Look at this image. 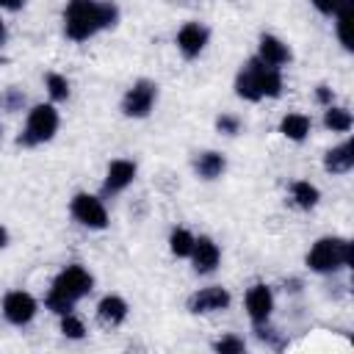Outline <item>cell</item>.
Listing matches in <instances>:
<instances>
[{"label":"cell","mask_w":354,"mask_h":354,"mask_svg":"<svg viewBox=\"0 0 354 354\" xmlns=\"http://www.w3.org/2000/svg\"><path fill=\"white\" fill-rule=\"evenodd\" d=\"M58 130V111L53 105H33L30 113H28V122H25V130L19 136V144L22 147H36V144H44L55 136Z\"/></svg>","instance_id":"277c9868"},{"label":"cell","mask_w":354,"mask_h":354,"mask_svg":"<svg viewBox=\"0 0 354 354\" xmlns=\"http://www.w3.org/2000/svg\"><path fill=\"white\" fill-rule=\"evenodd\" d=\"M133 180H136V163H133V160H124V158L111 160V166H108V171H105L102 191H105V194H119V191H124Z\"/></svg>","instance_id":"7c38bea8"},{"label":"cell","mask_w":354,"mask_h":354,"mask_svg":"<svg viewBox=\"0 0 354 354\" xmlns=\"http://www.w3.org/2000/svg\"><path fill=\"white\" fill-rule=\"evenodd\" d=\"M22 6H25V0H0V8H8V11H17Z\"/></svg>","instance_id":"4dcf8cb0"},{"label":"cell","mask_w":354,"mask_h":354,"mask_svg":"<svg viewBox=\"0 0 354 354\" xmlns=\"http://www.w3.org/2000/svg\"><path fill=\"white\" fill-rule=\"evenodd\" d=\"M218 260H221V249H218V243H216L213 238H207V235L194 238L191 263H194V271H196V274H210V271H216Z\"/></svg>","instance_id":"9c48e42d"},{"label":"cell","mask_w":354,"mask_h":354,"mask_svg":"<svg viewBox=\"0 0 354 354\" xmlns=\"http://www.w3.org/2000/svg\"><path fill=\"white\" fill-rule=\"evenodd\" d=\"M216 127H218L221 133H227V136H235V133L241 130V119L232 116V113H221V116L216 119Z\"/></svg>","instance_id":"4316f807"},{"label":"cell","mask_w":354,"mask_h":354,"mask_svg":"<svg viewBox=\"0 0 354 354\" xmlns=\"http://www.w3.org/2000/svg\"><path fill=\"white\" fill-rule=\"evenodd\" d=\"M169 249H171V254H177V257H191L194 235H191L188 230H183V227H174L171 235H169Z\"/></svg>","instance_id":"7402d4cb"},{"label":"cell","mask_w":354,"mask_h":354,"mask_svg":"<svg viewBox=\"0 0 354 354\" xmlns=\"http://www.w3.org/2000/svg\"><path fill=\"white\" fill-rule=\"evenodd\" d=\"M207 28L205 25H199V22H185L180 30H177V47H180V53L185 55V58H196L202 50H205V44H207Z\"/></svg>","instance_id":"8fae6325"},{"label":"cell","mask_w":354,"mask_h":354,"mask_svg":"<svg viewBox=\"0 0 354 354\" xmlns=\"http://www.w3.org/2000/svg\"><path fill=\"white\" fill-rule=\"evenodd\" d=\"M6 243H8V230H6V227H0V249H3Z\"/></svg>","instance_id":"1f68e13d"},{"label":"cell","mask_w":354,"mask_h":354,"mask_svg":"<svg viewBox=\"0 0 354 354\" xmlns=\"http://www.w3.org/2000/svg\"><path fill=\"white\" fill-rule=\"evenodd\" d=\"M155 100H158V86L152 80H136L127 88L124 100H122V111H124V116L141 119V116H147L152 111Z\"/></svg>","instance_id":"5b68a950"},{"label":"cell","mask_w":354,"mask_h":354,"mask_svg":"<svg viewBox=\"0 0 354 354\" xmlns=\"http://www.w3.org/2000/svg\"><path fill=\"white\" fill-rule=\"evenodd\" d=\"M307 266L310 271L318 274H332L337 268H346L351 266V243L346 238H332V235L318 238L307 252Z\"/></svg>","instance_id":"3957f363"},{"label":"cell","mask_w":354,"mask_h":354,"mask_svg":"<svg viewBox=\"0 0 354 354\" xmlns=\"http://www.w3.org/2000/svg\"><path fill=\"white\" fill-rule=\"evenodd\" d=\"M257 58L263 64H268V66H282V64L290 61V50H288V44L282 39H277L271 33H263L260 36V47H257Z\"/></svg>","instance_id":"5bb4252c"},{"label":"cell","mask_w":354,"mask_h":354,"mask_svg":"<svg viewBox=\"0 0 354 354\" xmlns=\"http://www.w3.org/2000/svg\"><path fill=\"white\" fill-rule=\"evenodd\" d=\"M69 210H72V216H75L83 227H88V230H105V227H108V210H105L102 199H97V196H91V194H75Z\"/></svg>","instance_id":"8992f818"},{"label":"cell","mask_w":354,"mask_h":354,"mask_svg":"<svg viewBox=\"0 0 354 354\" xmlns=\"http://www.w3.org/2000/svg\"><path fill=\"white\" fill-rule=\"evenodd\" d=\"M235 94L243 97V100H249V102L263 100V97H260V88H257V80H254L252 61H246V66L238 72V77H235Z\"/></svg>","instance_id":"ac0fdd59"},{"label":"cell","mask_w":354,"mask_h":354,"mask_svg":"<svg viewBox=\"0 0 354 354\" xmlns=\"http://www.w3.org/2000/svg\"><path fill=\"white\" fill-rule=\"evenodd\" d=\"M279 133L285 138H290V141H304L307 133H310V119L304 113H288L279 122Z\"/></svg>","instance_id":"d6986e66"},{"label":"cell","mask_w":354,"mask_h":354,"mask_svg":"<svg viewBox=\"0 0 354 354\" xmlns=\"http://www.w3.org/2000/svg\"><path fill=\"white\" fill-rule=\"evenodd\" d=\"M310 3H313L321 14H329V17H332V14H335V8H337V0H310Z\"/></svg>","instance_id":"83f0119b"},{"label":"cell","mask_w":354,"mask_h":354,"mask_svg":"<svg viewBox=\"0 0 354 354\" xmlns=\"http://www.w3.org/2000/svg\"><path fill=\"white\" fill-rule=\"evenodd\" d=\"M3 315L14 326H25L36 315V299L25 290H11L3 296Z\"/></svg>","instance_id":"52a82bcc"},{"label":"cell","mask_w":354,"mask_h":354,"mask_svg":"<svg viewBox=\"0 0 354 354\" xmlns=\"http://www.w3.org/2000/svg\"><path fill=\"white\" fill-rule=\"evenodd\" d=\"M119 19V8L113 3L100 0H69L64 11V33L72 41H86L102 28H113Z\"/></svg>","instance_id":"6da1fadb"},{"label":"cell","mask_w":354,"mask_h":354,"mask_svg":"<svg viewBox=\"0 0 354 354\" xmlns=\"http://www.w3.org/2000/svg\"><path fill=\"white\" fill-rule=\"evenodd\" d=\"M97 315L102 324L108 326H119L124 318H127V301L122 296H105L100 304H97Z\"/></svg>","instance_id":"2e32d148"},{"label":"cell","mask_w":354,"mask_h":354,"mask_svg":"<svg viewBox=\"0 0 354 354\" xmlns=\"http://www.w3.org/2000/svg\"><path fill=\"white\" fill-rule=\"evenodd\" d=\"M0 102H3V105H6V108H8V111H14V108H17V105H19V102H22V94H19V91H14V88H11V91H8V94H6V97H3V100H0Z\"/></svg>","instance_id":"f1b7e54d"},{"label":"cell","mask_w":354,"mask_h":354,"mask_svg":"<svg viewBox=\"0 0 354 354\" xmlns=\"http://www.w3.org/2000/svg\"><path fill=\"white\" fill-rule=\"evenodd\" d=\"M324 124L329 127V130H337V133H346V130H351V124H354V119H351V113L346 111V108H326V113H324Z\"/></svg>","instance_id":"603a6c76"},{"label":"cell","mask_w":354,"mask_h":354,"mask_svg":"<svg viewBox=\"0 0 354 354\" xmlns=\"http://www.w3.org/2000/svg\"><path fill=\"white\" fill-rule=\"evenodd\" d=\"M94 285V277L83 268V266H66L55 279H53V288L47 293V307L58 315L69 313L75 307L77 299H83Z\"/></svg>","instance_id":"7a4b0ae2"},{"label":"cell","mask_w":354,"mask_h":354,"mask_svg":"<svg viewBox=\"0 0 354 354\" xmlns=\"http://www.w3.org/2000/svg\"><path fill=\"white\" fill-rule=\"evenodd\" d=\"M194 169H196V174H199L202 180H216V177L224 174L227 160H224L221 152H199L196 160H194Z\"/></svg>","instance_id":"e0dca14e"},{"label":"cell","mask_w":354,"mask_h":354,"mask_svg":"<svg viewBox=\"0 0 354 354\" xmlns=\"http://www.w3.org/2000/svg\"><path fill=\"white\" fill-rule=\"evenodd\" d=\"M44 83H47V91H50V97H53L55 102H61V100H66V97H69V80H66L64 75L50 72V75L44 77Z\"/></svg>","instance_id":"cb8c5ba5"},{"label":"cell","mask_w":354,"mask_h":354,"mask_svg":"<svg viewBox=\"0 0 354 354\" xmlns=\"http://www.w3.org/2000/svg\"><path fill=\"white\" fill-rule=\"evenodd\" d=\"M6 41V28H3V22H0V44Z\"/></svg>","instance_id":"d6a6232c"},{"label":"cell","mask_w":354,"mask_h":354,"mask_svg":"<svg viewBox=\"0 0 354 354\" xmlns=\"http://www.w3.org/2000/svg\"><path fill=\"white\" fill-rule=\"evenodd\" d=\"M61 332H64L69 340H80V337L86 335V329H83L80 318H75L72 313H64V315H61Z\"/></svg>","instance_id":"d4e9b609"},{"label":"cell","mask_w":354,"mask_h":354,"mask_svg":"<svg viewBox=\"0 0 354 354\" xmlns=\"http://www.w3.org/2000/svg\"><path fill=\"white\" fill-rule=\"evenodd\" d=\"M271 310H274V293L268 285H252L246 290V313L252 318V324L263 326L268 318H271Z\"/></svg>","instance_id":"ba28073f"},{"label":"cell","mask_w":354,"mask_h":354,"mask_svg":"<svg viewBox=\"0 0 354 354\" xmlns=\"http://www.w3.org/2000/svg\"><path fill=\"white\" fill-rule=\"evenodd\" d=\"M351 166H354V144L351 141H343L324 155V169L332 174H346V171H351Z\"/></svg>","instance_id":"9a60e30c"},{"label":"cell","mask_w":354,"mask_h":354,"mask_svg":"<svg viewBox=\"0 0 354 354\" xmlns=\"http://www.w3.org/2000/svg\"><path fill=\"white\" fill-rule=\"evenodd\" d=\"M230 307V293L227 288H202L188 299V310L191 313H216V310H227Z\"/></svg>","instance_id":"30bf717a"},{"label":"cell","mask_w":354,"mask_h":354,"mask_svg":"<svg viewBox=\"0 0 354 354\" xmlns=\"http://www.w3.org/2000/svg\"><path fill=\"white\" fill-rule=\"evenodd\" d=\"M249 61H252V69H254V80H257L260 97H279V94H282V75H279V66H268V64H263L257 55L249 58Z\"/></svg>","instance_id":"4fadbf2b"},{"label":"cell","mask_w":354,"mask_h":354,"mask_svg":"<svg viewBox=\"0 0 354 354\" xmlns=\"http://www.w3.org/2000/svg\"><path fill=\"white\" fill-rule=\"evenodd\" d=\"M213 348H216V351H221V354H241V351L246 348V343H243V337L227 335V337L216 340V346H213Z\"/></svg>","instance_id":"484cf974"},{"label":"cell","mask_w":354,"mask_h":354,"mask_svg":"<svg viewBox=\"0 0 354 354\" xmlns=\"http://www.w3.org/2000/svg\"><path fill=\"white\" fill-rule=\"evenodd\" d=\"M290 194H293V202H296L301 210L315 207V205H318V199H321L318 188H315L313 183H307V180H296V183L290 185Z\"/></svg>","instance_id":"44dd1931"},{"label":"cell","mask_w":354,"mask_h":354,"mask_svg":"<svg viewBox=\"0 0 354 354\" xmlns=\"http://www.w3.org/2000/svg\"><path fill=\"white\" fill-rule=\"evenodd\" d=\"M351 14H354V0H337V8H335L332 17H337V39L346 50H351V36H348Z\"/></svg>","instance_id":"ffe728a7"},{"label":"cell","mask_w":354,"mask_h":354,"mask_svg":"<svg viewBox=\"0 0 354 354\" xmlns=\"http://www.w3.org/2000/svg\"><path fill=\"white\" fill-rule=\"evenodd\" d=\"M315 97H318V102H324V105H329V102H332V91H329L326 86H318Z\"/></svg>","instance_id":"f546056e"}]
</instances>
